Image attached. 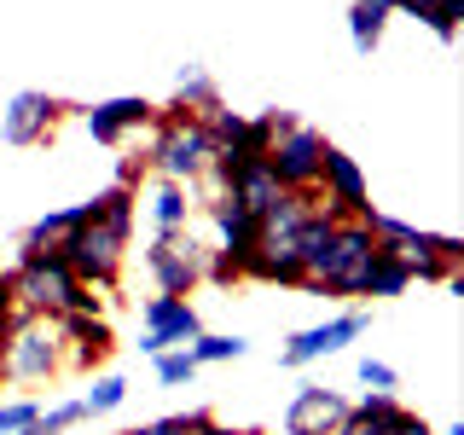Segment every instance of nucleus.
I'll list each match as a JSON object with an SVG mask.
<instances>
[{"label": "nucleus", "mask_w": 464, "mask_h": 435, "mask_svg": "<svg viewBox=\"0 0 464 435\" xmlns=\"http://www.w3.org/2000/svg\"><path fill=\"white\" fill-rule=\"evenodd\" d=\"M6 273H12V314L64 319V314H99V302H105L64 267V256H47V250H24L18 244V267Z\"/></svg>", "instance_id": "1"}, {"label": "nucleus", "mask_w": 464, "mask_h": 435, "mask_svg": "<svg viewBox=\"0 0 464 435\" xmlns=\"http://www.w3.org/2000/svg\"><path fill=\"white\" fill-rule=\"evenodd\" d=\"M145 163H151L157 180L174 186H203V174L215 163V134L203 128V116L180 111V105H157L151 128H145Z\"/></svg>", "instance_id": "2"}, {"label": "nucleus", "mask_w": 464, "mask_h": 435, "mask_svg": "<svg viewBox=\"0 0 464 435\" xmlns=\"http://www.w3.org/2000/svg\"><path fill=\"white\" fill-rule=\"evenodd\" d=\"M372 238L383 244L389 256L406 261V273H412V285H447L453 273L464 267V238L453 232H430V227H412V221H395V215H366Z\"/></svg>", "instance_id": "3"}, {"label": "nucleus", "mask_w": 464, "mask_h": 435, "mask_svg": "<svg viewBox=\"0 0 464 435\" xmlns=\"http://www.w3.org/2000/svg\"><path fill=\"white\" fill-rule=\"evenodd\" d=\"M64 372V337L47 314H12L6 348H0V377L6 383H53Z\"/></svg>", "instance_id": "4"}, {"label": "nucleus", "mask_w": 464, "mask_h": 435, "mask_svg": "<svg viewBox=\"0 0 464 435\" xmlns=\"http://www.w3.org/2000/svg\"><path fill=\"white\" fill-rule=\"evenodd\" d=\"M128 238L134 232L128 227H111V221H87L64 238V267L76 273L87 290H99V296H111L116 285H122V267H128Z\"/></svg>", "instance_id": "5"}, {"label": "nucleus", "mask_w": 464, "mask_h": 435, "mask_svg": "<svg viewBox=\"0 0 464 435\" xmlns=\"http://www.w3.org/2000/svg\"><path fill=\"white\" fill-rule=\"evenodd\" d=\"M209 250L215 244H203L192 227L186 232H157V238L145 244V273H151L157 296H192V290L203 285Z\"/></svg>", "instance_id": "6"}, {"label": "nucleus", "mask_w": 464, "mask_h": 435, "mask_svg": "<svg viewBox=\"0 0 464 435\" xmlns=\"http://www.w3.org/2000/svg\"><path fill=\"white\" fill-rule=\"evenodd\" d=\"M372 256H377L372 227L366 221H337V238H331V256H325V267H319L314 296H360Z\"/></svg>", "instance_id": "7"}, {"label": "nucleus", "mask_w": 464, "mask_h": 435, "mask_svg": "<svg viewBox=\"0 0 464 435\" xmlns=\"http://www.w3.org/2000/svg\"><path fill=\"white\" fill-rule=\"evenodd\" d=\"M366 325H372L366 308H343V314L319 319V325H308V331H290L285 348H279V366H285V372H302V366H314V360L343 354L354 337H366Z\"/></svg>", "instance_id": "8"}, {"label": "nucleus", "mask_w": 464, "mask_h": 435, "mask_svg": "<svg viewBox=\"0 0 464 435\" xmlns=\"http://www.w3.org/2000/svg\"><path fill=\"white\" fill-rule=\"evenodd\" d=\"M325 134L308 122H290L279 140H273V151H267V169H273V180L285 186V192H314L319 186V163H325Z\"/></svg>", "instance_id": "9"}, {"label": "nucleus", "mask_w": 464, "mask_h": 435, "mask_svg": "<svg viewBox=\"0 0 464 435\" xmlns=\"http://www.w3.org/2000/svg\"><path fill=\"white\" fill-rule=\"evenodd\" d=\"M319 209H331L337 221H366L372 215V186H366V169L354 163L348 151L325 145V163H319V186H314Z\"/></svg>", "instance_id": "10"}, {"label": "nucleus", "mask_w": 464, "mask_h": 435, "mask_svg": "<svg viewBox=\"0 0 464 435\" xmlns=\"http://www.w3.org/2000/svg\"><path fill=\"white\" fill-rule=\"evenodd\" d=\"M70 116V105L58 93H47V87H24V93L6 99V111H0V140L6 145H47L53 128Z\"/></svg>", "instance_id": "11"}, {"label": "nucleus", "mask_w": 464, "mask_h": 435, "mask_svg": "<svg viewBox=\"0 0 464 435\" xmlns=\"http://www.w3.org/2000/svg\"><path fill=\"white\" fill-rule=\"evenodd\" d=\"M151 116H157L151 99L116 93V99L87 105V111H82V128H87V140H93V145H128V140H140L145 128H151Z\"/></svg>", "instance_id": "12"}, {"label": "nucleus", "mask_w": 464, "mask_h": 435, "mask_svg": "<svg viewBox=\"0 0 464 435\" xmlns=\"http://www.w3.org/2000/svg\"><path fill=\"white\" fill-rule=\"evenodd\" d=\"M140 325H145V337H140V354H163V348H186L203 331V319H198V308L186 296H151L140 308Z\"/></svg>", "instance_id": "13"}, {"label": "nucleus", "mask_w": 464, "mask_h": 435, "mask_svg": "<svg viewBox=\"0 0 464 435\" xmlns=\"http://www.w3.org/2000/svg\"><path fill=\"white\" fill-rule=\"evenodd\" d=\"M343 418H348V395L325 383H302L285 406V435H337Z\"/></svg>", "instance_id": "14"}, {"label": "nucleus", "mask_w": 464, "mask_h": 435, "mask_svg": "<svg viewBox=\"0 0 464 435\" xmlns=\"http://www.w3.org/2000/svg\"><path fill=\"white\" fill-rule=\"evenodd\" d=\"M58 337H64V372H93L116 348V331L105 325V314H64Z\"/></svg>", "instance_id": "15"}, {"label": "nucleus", "mask_w": 464, "mask_h": 435, "mask_svg": "<svg viewBox=\"0 0 464 435\" xmlns=\"http://www.w3.org/2000/svg\"><path fill=\"white\" fill-rule=\"evenodd\" d=\"M227 198L238 203V209L250 215V221H261V215H267L273 203L285 198V186L273 180V169H267V163H250V169H238V174L227 180Z\"/></svg>", "instance_id": "16"}, {"label": "nucleus", "mask_w": 464, "mask_h": 435, "mask_svg": "<svg viewBox=\"0 0 464 435\" xmlns=\"http://www.w3.org/2000/svg\"><path fill=\"white\" fill-rule=\"evenodd\" d=\"M145 209H151L157 232H186V227H192V209H198V192H192V186H174V180H157Z\"/></svg>", "instance_id": "17"}, {"label": "nucleus", "mask_w": 464, "mask_h": 435, "mask_svg": "<svg viewBox=\"0 0 464 435\" xmlns=\"http://www.w3.org/2000/svg\"><path fill=\"white\" fill-rule=\"evenodd\" d=\"M389 18H395V12H389V0H354V6H348V41H354L360 58L377 53V41H383Z\"/></svg>", "instance_id": "18"}, {"label": "nucleus", "mask_w": 464, "mask_h": 435, "mask_svg": "<svg viewBox=\"0 0 464 435\" xmlns=\"http://www.w3.org/2000/svg\"><path fill=\"white\" fill-rule=\"evenodd\" d=\"M174 105L192 111V116H203V111L221 105V87H215V76H209L203 64H180V76H174Z\"/></svg>", "instance_id": "19"}, {"label": "nucleus", "mask_w": 464, "mask_h": 435, "mask_svg": "<svg viewBox=\"0 0 464 435\" xmlns=\"http://www.w3.org/2000/svg\"><path fill=\"white\" fill-rule=\"evenodd\" d=\"M406 290H412V273H406V261L389 256L383 244H377V256H372V267H366V290H360V296H406Z\"/></svg>", "instance_id": "20"}, {"label": "nucleus", "mask_w": 464, "mask_h": 435, "mask_svg": "<svg viewBox=\"0 0 464 435\" xmlns=\"http://www.w3.org/2000/svg\"><path fill=\"white\" fill-rule=\"evenodd\" d=\"M186 348H192L198 366H221V360H244V354H250V337H238V331H198Z\"/></svg>", "instance_id": "21"}, {"label": "nucleus", "mask_w": 464, "mask_h": 435, "mask_svg": "<svg viewBox=\"0 0 464 435\" xmlns=\"http://www.w3.org/2000/svg\"><path fill=\"white\" fill-rule=\"evenodd\" d=\"M151 366H157V383H163V389H180V383H192V377H198L192 348H163Z\"/></svg>", "instance_id": "22"}, {"label": "nucleus", "mask_w": 464, "mask_h": 435, "mask_svg": "<svg viewBox=\"0 0 464 435\" xmlns=\"http://www.w3.org/2000/svg\"><path fill=\"white\" fill-rule=\"evenodd\" d=\"M418 24H430L441 41H459V24H464V0H424Z\"/></svg>", "instance_id": "23"}, {"label": "nucleus", "mask_w": 464, "mask_h": 435, "mask_svg": "<svg viewBox=\"0 0 464 435\" xmlns=\"http://www.w3.org/2000/svg\"><path fill=\"white\" fill-rule=\"evenodd\" d=\"M122 401H128V377H99L82 395V412H116Z\"/></svg>", "instance_id": "24"}, {"label": "nucleus", "mask_w": 464, "mask_h": 435, "mask_svg": "<svg viewBox=\"0 0 464 435\" xmlns=\"http://www.w3.org/2000/svg\"><path fill=\"white\" fill-rule=\"evenodd\" d=\"M82 401H58V406H41V418H35V424H41V435H64V430H76L82 424Z\"/></svg>", "instance_id": "25"}, {"label": "nucleus", "mask_w": 464, "mask_h": 435, "mask_svg": "<svg viewBox=\"0 0 464 435\" xmlns=\"http://www.w3.org/2000/svg\"><path fill=\"white\" fill-rule=\"evenodd\" d=\"M41 418V401H0V435H18Z\"/></svg>", "instance_id": "26"}, {"label": "nucleus", "mask_w": 464, "mask_h": 435, "mask_svg": "<svg viewBox=\"0 0 464 435\" xmlns=\"http://www.w3.org/2000/svg\"><path fill=\"white\" fill-rule=\"evenodd\" d=\"M354 372H360V383H366V389H383V395H395V383H401V377H395V366H389V360H372V354L360 360Z\"/></svg>", "instance_id": "27"}, {"label": "nucleus", "mask_w": 464, "mask_h": 435, "mask_svg": "<svg viewBox=\"0 0 464 435\" xmlns=\"http://www.w3.org/2000/svg\"><path fill=\"white\" fill-rule=\"evenodd\" d=\"M174 418H180V435H244V430H227L221 418L203 412V406H198V412H174Z\"/></svg>", "instance_id": "28"}, {"label": "nucleus", "mask_w": 464, "mask_h": 435, "mask_svg": "<svg viewBox=\"0 0 464 435\" xmlns=\"http://www.w3.org/2000/svg\"><path fill=\"white\" fill-rule=\"evenodd\" d=\"M145 174H151V163H145V151L134 145V151H128L122 163H116V180H111V186H128V192H140V186H145Z\"/></svg>", "instance_id": "29"}, {"label": "nucleus", "mask_w": 464, "mask_h": 435, "mask_svg": "<svg viewBox=\"0 0 464 435\" xmlns=\"http://www.w3.org/2000/svg\"><path fill=\"white\" fill-rule=\"evenodd\" d=\"M122 435H180V418H151L140 430H122Z\"/></svg>", "instance_id": "30"}, {"label": "nucleus", "mask_w": 464, "mask_h": 435, "mask_svg": "<svg viewBox=\"0 0 464 435\" xmlns=\"http://www.w3.org/2000/svg\"><path fill=\"white\" fill-rule=\"evenodd\" d=\"M0 314H12V273L0 267Z\"/></svg>", "instance_id": "31"}, {"label": "nucleus", "mask_w": 464, "mask_h": 435, "mask_svg": "<svg viewBox=\"0 0 464 435\" xmlns=\"http://www.w3.org/2000/svg\"><path fill=\"white\" fill-rule=\"evenodd\" d=\"M6 331H12V314H0V348H6Z\"/></svg>", "instance_id": "32"}, {"label": "nucleus", "mask_w": 464, "mask_h": 435, "mask_svg": "<svg viewBox=\"0 0 464 435\" xmlns=\"http://www.w3.org/2000/svg\"><path fill=\"white\" fill-rule=\"evenodd\" d=\"M18 435H41V424H29V430H18Z\"/></svg>", "instance_id": "33"}, {"label": "nucleus", "mask_w": 464, "mask_h": 435, "mask_svg": "<svg viewBox=\"0 0 464 435\" xmlns=\"http://www.w3.org/2000/svg\"><path fill=\"white\" fill-rule=\"evenodd\" d=\"M412 435H435V430H430V424H424V430H412Z\"/></svg>", "instance_id": "34"}, {"label": "nucleus", "mask_w": 464, "mask_h": 435, "mask_svg": "<svg viewBox=\"0 0 464 435\" xmlns=\"http://www.w3.org/2000/svg\"><path fill=\"white\" fill-rule=\"evenodd\" d=\"M244 435H261V430H244Z\"/></svg>", "instance_id": "35"}]
</instances>
